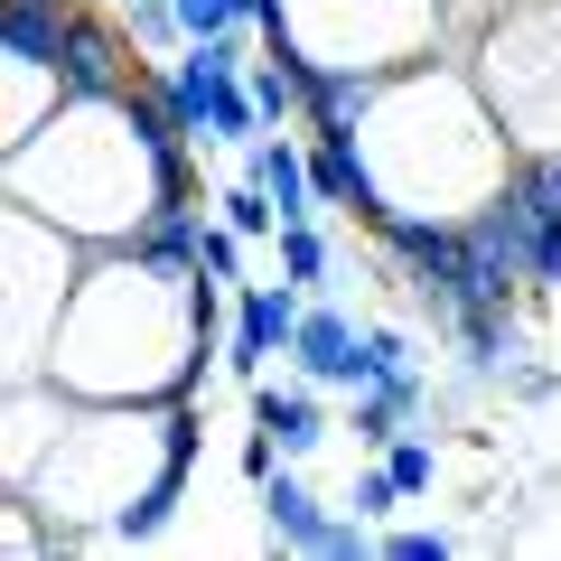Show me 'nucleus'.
I'll return each instance as SVG.
<instances>
[{
  "label": "nucleus",
  "mask_w": 561,
  "mask_h": 561,
  "mask_svg": "<svg viewBox=\"0 0 561 561\" xmlns=\"http://www.w3.org/2000/svg\"><path fill=\"white\" fill-rule=\"evenodd\" d=\"M187 150H197V140L179 131L160 76L84 84V94H66L28 140H10L0 187H10V206L66 225L84 253H113V243H131L160 206L197 197V160H187Z\"/></svg>",
  "instance_id": "f257e3e1"
},
{
  "label": "nucleus",
  "mask_w": 561,
  "mask_h": 561,
  "mask_svg": "<svg viewBox=\"0 0 561 561\" xmlns=\"http://www.w3.org/2000/svg\"><path fill=\"white\" fill-rule=\"evenodd\" d=\"M216 328L225 280H206V262H160L140 243H113L84 262L57 346H47V375L76 402H197Z\"/></svg>",
  "instance_id": "f03ea898"
},
{
  "label": "nucleus",
  "mask_w": 561,
  "mask_h": 561,
  "mask_svg": "<svg viewBox=\"0 0 561 561\" xmlns=\"http://www.w3.org/2000/svg\"><path fill=\"white\" fill-rule=\"evenodd\" d=\"M346 140H356V169H365L356 216L478 225L524 169L515 140H505V122H496V103H486V84H478V66H468L459 47L383 76Z\"/></svg>",
  "instance_id": "7ed1b4c3"
},
{
  "label": "nucleus",
  "mask_w": 561,
  "mask_h": 561,
  "mask_svg": "<svg viewBox=\"0 0 561 561\" xmlns=\"http://www.w3.org/2000/svg\"><path fill=\"white\" fill-rule=\"evenodd\" d=\"M206 449L197 402H66L57 440L38 449L10 496L47 515L57 552L94 542H160L187 496V468Z\"/></svg>",
  "instance_id": "20e7f679"
},
{
  "label": "nucleus",
  "mask_w": 561,
  "mask_h": 561,
  "mask_svg": "<svg viewBox=\"0 0 561 561\" xmlns=\"http://www.w3.org/2000/svg\"><path fill=\"white\" fill-rule=\"evenodd\" d=\"M515 160H561V0H505L459 38Z\"/></svg>",
  "instance_id": "39448f33"
},
{
  "label": "nucleus",
  "mask_w": 561,
  "mask_h": 561,
  "mask_svg": "<svg viewBox=\"0 0 561 561\" xmlns=\"http://www.w3.org/2000/svg\"><path fill=\"white\" fill-rule=\"evenodd\" d=\"M262 47H300L309 66H356V76H402L459 47V28H449V0H272Z\"/></svg>",
  "instance_id": "423d86ee"
},
{
  "label": "nucleus",
  "mask_w": 561,
  "mask_h": 561,
  "mask_svg": "<svg viewBox=\"0 0 561 561\" xmlns=\"http://www.w3.org/2000/svg\"><path fill=\"white\" fill-rule=\"evenodd\" d=\"M0 253H10V383H28V375H47L57 319H66V300H76V280H84L94 253L66 225L28 216V206L0 216Z\"/></svg>",
  "instance_id": "0eeeda50"
},
{
  "label": "nucleus",
  "mask_w": 561,
  "mask_h": 561,
  "mask_svg": "<svg viewBox=\"0 0 561 561\" xmlns=\"http://www.w3.org/2000/svg\"><path fill=\"white\" fill-rule=\"evenodd\" d=\"M262 524H272L280 552H319V561H365L375 552V524H365L356 505L328 515V505L300 486V468H272V478H262Z\"/></svg>",
  "instance_id": "6e6552de"
},
{
  "label": "nucleus",
  "mask_w": 561,
  "mask_h": 561,
  "mask_svg": "<svg viewBox=\"0 0 561 561\" xmlns=\"http://www.w3.org/2000/svg\"><path fill=\"white\" fill-rule=\"evenodd\" d=\"M300 319H309V290H300V280H243V290H234V328H225V375L262 383V365L290 356Z\"/></svg>",
  "instance_id": "1a4fd4ad"
},
{
  "label": "nucleus",
  "mask_w": 561,
  "mask_h": 561,
  "mask_svg": "<svg viewBox=\"0 0 561 561\" xmlns=\"http://www.w3.org/2000/svg\"><path fill=\"white\" fill-rule=\"evenodd\" d=\"M290 375L337 383V393H356V383H365V337H356V319L328 309L319 290H309V319H300V337H290Z\"/></svg>",
  "instance_id": "9d476101"
},
{
  "label": "nucleus",
  "mask_w": 561,
  "mask_h": 561,
  "mask_svg": "<svg viewBox=\"0 0 561 561\" xmlns=\"http://www.w3.org/2000/svg\"><path fill=\"white\" fill-rule=\"evenodd\" d=\"M243 169L262 179V197L280 206V225H319V179H309V131H262L243 150Z\"/></svg>",
  "instance_id": "9b49d317"
},
{
  "label": "nucleus",
  "mask_w": 561,
  "mask_h": 561,
  "mask_svg": "<svg viewBox=\"0 0 561 561\" xmlns=\"http://www.w3.org/2000/svg\"><path fill=\"white\" fill-rule=\"evenodd\" d=\"M319 393H328V383H309V375H290V383L262 375V383H253V421L290 449V459H309V449L328 440V402H319Z\"/></svg>",
  "instance_id": "f8f14e48"
},
{
  "label": "nucleus",
  "mask_w": 561,
  "mask_h": 561,
  "mask_svg": "<svg viewBox=\"0 0 561 561\" xmlns=\"http://www.w3.org/2000/svg\"><path fill=\"white\" fill-rule=\"evenodd\" d=\"M383 76H356V66H309V103H300V131L328 140V131H356L365 103H375Z\"/></svg>",
  "instance_id": "ddd939ff"
},
{
  "label": "nucleus",
  "mask_w": 561,
  "mask_h": 561,
  "mask_svg": "<svg viewBox=\"0 0 561 561\" xmlns=\"http://www.w3.org/2000/svg\"><path fill=\"white\" fill-rule=\"evenodd\" d=\"M412 412H421V375H365L356 393H346V431H356V449H383Z\"/></svg>",
  "instance_id": "4468645a"
},
{
  "label": "nucleus",
  "mask_w": 561,
  "mask_h": 561,
  "mask_svg": "<svg viewBox=\"0 0 561 561\" xmlns=\"http://www.w3.org/2000/svg\"><path fill=\"white\" fill-rule=\"evenodd\" d=\"M309 179H319V206H346V216H356V197H365V169H356V140H346V131H328V140H309Z\"/></svg>",
  "instance_id": "2eb2a0df"
},
{
  "label": "nucleus",
  "mask_w": 561,
  "mask_h": 561,
  "mask_svg": "<svg viewBox=\"0 0 561 561\" xmlns=\"http://www.w3.org/2000/svg\"><path fill=\"white\" fill-rule=\"evenodd\" d=\"M122 28H131L140 66H160L169 47H187V20H179V0H122Z\"/></svg>",
  "instance_id": "dca6fc26"
},
{
  "label": "nucleus",
  "mask_w": 561,
  "mask_h": 561,
  "mask_svg": "<svg viewBox=\"0 0 561 561\" xmlns=\"http://www.w3.org/2000/svg\"><path fill=\"white\" fill-rule=\"evenodd\" d=\"M216 216L234 225L243 243H272V234H280V206L262 197V179H253V169H243V179H234V187H225V197H216Z\"/></svg>",
  "instance_id": "f3484780"
},
{
  "label": "nucleus",
  "mask_w": 561,
  "mask_h": 561,
  "mask_svg": "<svg viewBox=\"0 0 561 561\" xmlns=\"http://www.w3.org/2000/svg\"><path fill=\"white\" fill-rule=\"evenodd\" d=\"M375 459L393 468V486H402V496H431V478H440V449H431V431H393V440H383Z\"/></svg>",
  "instance_id": "a211bd4d"
},
{
  "label": "nucleus",
  "mask_w": 561,
  "mask_h": 561,
  "mask_svg": "<svg viewBox=\"0 0 561 561\" xmlns=\"http://www.w3.org/2000/svg\"><path fill=\"white\" fill-rule=\"evenodd\" d=\"M272 253H280V280H300V290H328V234H319V225H280Z\"/></svg>",
  "instance_id": "6ab92c4d"
},
{
  "label": "nucleus",
  "mask_w": 561,
  "mask_h": 561,
  "mask_svg": "<svg viewBox=\"0 0 561 561\" xmlns=\"http://www.w3.org/2000/svg\"><path fill=\"white\" fill-rule=\"evenodd\" d=\"M243 253H253V243H243V234H234L225 216H206V234H197V262H206V280L243 290Z\"/></svg>",
  "instance_id": "aec40b11"
},
{
  "label": "nucleus",
  "mask_w": 561,
  "mask_h": 561,
  "mask_svg": "<svg viewBox=\"0 0 561 561\" xmlns=\"http://www.w3.org/2000/svg\"><path fill=\"white\" fill-rule=\"evenodd\" d=\"M346 505H356L365 524H383V515H393V505H412V496H402V486H393V468L375 459V468H356V496H346Z\"/></svg>",
  "instance_id": "412c9836"
},
{
  "label": "nucleus",
  "mask_w": 561,
  "mask_h": 561,
  "mask_svg": "<svg viewBox=\"0 0 561 561\" xmlns=\"http://www.w3.org/2000/svg\"><path fill=\"white\" fill-rule=\"evenodd\" d=\"M179 20H187V47H197V38H234L243 0H179Z\"/></svg>",
  "instance_id": "4be33fe9"
},
{
  "label": "nucleus",
  "mask_w": 561,
  "mask_h": 561,
  "mask_svg": "<svg viewBox=\"0 0 561 561\" xmlns=\"http://www.w3.org/2000/svg\"><path fill=\"white\" fill-rule=\"evenodd\" d=\"M383 552H393V561H440L449 534H440V524H393V534H383Z\"/></svg>",
  "instance_id": "5701e85b"
},
{
  "label": "nucleus",
  "mask_w": 561,
  "mask_h": 561,
  "mask_svg": "<svg viewBox=\"0 0 561 561\" xmlns=\"http://www.w3.org/2000/svg\"><path fill=\"white\" fill-rule=\"evenodd\" d=\"M524 280H534V290H561V216H542V234H534V262H524Z\"/></svg>",
  "instance_id": "b1692460"
},
{
  "label": "nucleus",
  "mask_w": 561,
  "mask_h": 561,
  "mask_svg": "<svg viewBox=\"0 0 561 561\" xmlns=\"http://www.w3.org/2000/svg\"><path fill=\"white\" fill-rule=\"evenodd\" d=\"M365 375H412V346H402V328H365Z\"/></svg>",
  "instance_id": "393cba45"
},
{
  "label": "nucleus",
  "mask_w": 561,
  "mask_h": 561,
  "mask_svg": "<svg viewBox=\"0 0 561 561\" xmlns=\"http://www.w3.org/2000/svg\"><path fill=\"white\" fill-rule=\"evenodd\" d=\"M505 375H515L524 402H552V393H561V375H542V365H505Z\"/></svg>",
  "instance_id": "a878e982"
},
{
  "label": "nucleus",
  "mask_w": 561,
  "mask_h": 561,
  "mask_svg": "<svg viewBox=\"0 0 561 561\" xmlns=\"http://www.w3.org/2000/svg\"><path fill=\"white\" fill-rule=\"evenodd\" d=\"M486 10H505V0H449V28H459V38H468V28H478Z\"/></svg>",
  "instance_id": "bb28decb"
},
{
  "label": "nucleus",
  "mask_w": 561,
  "mask_h": 561,
  "mask_svg": "<svg viewBox=\"0 0 561 561\" xmlns=\"http://www.w3.org/2000/svg\"><path fill=\"white\" fill-rule=\"evenodd\" d=\"M262 20H272V0H243V28H253V38H262Z\"/></svg>",
  "instance_id": "cd10ccee"
},
{
  "label": "nucleus",
  "mask_w": 561,
  "mask_h": 561,
  "mask_svg": "<svg viewBox=\"0 0 561 561\" xmlns=\"http://www.w3.org/2000/svg\"><path fill=\"white\" fill-rule=\"evenodd\" d=\"M113 10H122V0H113Z\"/></svg>",
  "instance_id": "c85d7f7f"
}]
</instances>
